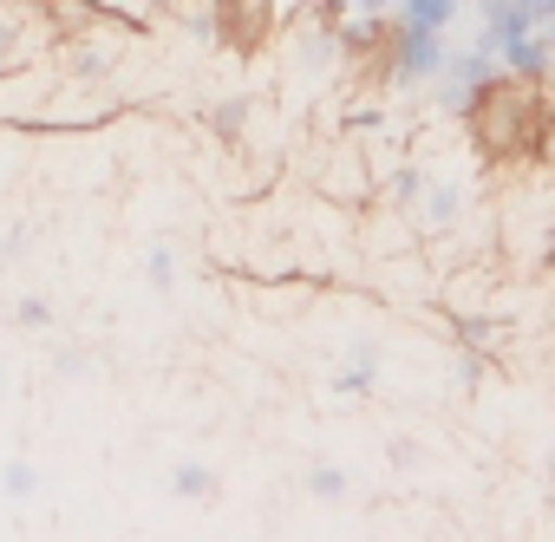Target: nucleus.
Instances as JSON below:
<instances>
[{
  "label": "nucleus",
  "instance_id": "obj_1",
  "mask_svg": "<svg viewBox=\"0 0 555 542\" xmlns=\"http://www.w3.org/2000/svg\"><path fill=\"white\" fill-rule=\"evenodd\" d=\"M170 490H177L183 503H209L222 483H216V470H209V464H177V470H170Z\"/></svg>",
  "mask_w": 555,
  "mask_h": 542
},
{
  "label": "nucleus",
  "instance_id": "obj_2",
  "mask_svg": "<svg viewBox=\"0 0 555 542\" xmlns=\"http://www.w3.org/2000/svg\"><path fill=\"white\" fill-rule=\"evenodd\" d=\"M40 490V470L27 464V457H8V464H0V496H8V503H27Z\"/></svg>",
  "mask_w": 555,
  "mask_h": 542
},
{
  "label": "nucleus",
  "instance_id": "obj_3",
  "mask_svg": "<svg viewBox=\"0 0 555 542\" xmlns=\"http://www.w3.org/2000/svg\"><path fill=\"white\" fill-rule=\"evenodd\" d=\"M14 321L40 334V327H53V301H40V295H21V301H14Z\"/></svg>",
  "mask_w": 555,
  "mask_h": 542
},
{
  "label": "nucleus",
  "instance_id": "obj_4",
  "mask_svg": "<svg viewBox=\"0 0 555 542\" xmlns=\"http://www.w3.org/2000/svg\"><path fill=\"white\" fill-rule=\"evenodd\" d=\"M144 275H151V288H170V282H177V261H170V248H151Z\"/></svg>",
  "mask_w": 555,
  "mask_h": 542
},
{
  "label": "nucleus",
  "instance_id": "obj_5",
  "mask_svg": "<svg viewBox=\"0 0 555 542\" xmlns=\"http://www.w3.org/2000/svg\"><path fill=\"white\" fill-rule=\"evenodd\" d=\"M308 490H314V496H347V477H340V470H314Z\"/></svg>",
  "mask_w": 555,
  "mask_h": 542
},
{
  "label": "nucleus",
  "instance_id": "obj_6",
  "mask_svg": "<svg viewBox=\"0 0 555 542\" xmlns=\"http://www.w3.org/2000/svg\"><path fill=\"white\" fill-rule=\"evenodd\" d=\"M27 27H14V21H0V60H14V53H27V40H21Z\"/></svg>",
  "mask_w": 555,
  "mask_h": 542
},
{
  "label": "nucleus",
  "instance_id": "obj_7",
  "mask_svg": "<svg viewBox=\"0 0 555 542\" xmlns=\"http://www.w3.org/2000/svg\"><path fill=\"white\" fill-rule=\"evenodd\" d=\"M0 386H8V366H0Z\"/></svg>",
  "mask_w": 555,
  "mask_h": 542
}]
</instances>
